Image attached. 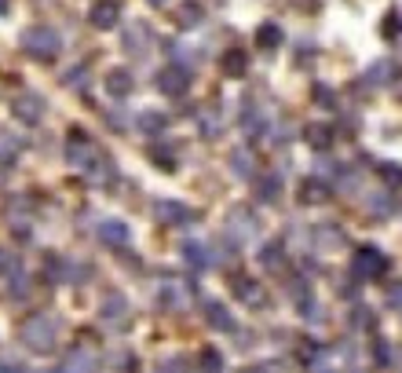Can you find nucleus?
Returning a JSON list of instances; mask_svg holds the SVG:
<instances>
[{
	"instance_id": "nucleus-31",
	"label": "nucleus",
	"mask_w": 402,
	"mask_h": 373,
	"mask_svg": "<svg viewBox=\"0 0 402 373\" xmlns=\"http://www.w3.org/2000/svg\"><path fill=\"white\" fill-rule=\"evenodd\" d=\"M249 169H253V165H249V154H234V172H241V176H245Z\"/></svg>"
},
{
	"instance_id": "nucleus-6",
	"label": "nucleus",
	"mask_w": 402,
	"mask_h": 373,
	"mask_svg": "<svg viewBox=\"0 0 402 373\" xmlns=\"http://www.w3.org/2000/svg\"><path fill=\"white\" fill-rule=\"evenodd\" d=\"M187 88H191V70L187 66H169L161 74V91L165 96H187Z\"/></svg>"
},
{
	"instance_id": "nucleus-10",
	"label": "nucleus",
	"mask_w": 402,
	"mask_h": 373,
	"mask_svg": "<svg viewBox=\"0 0 402 373\" xmlns=\"http://www.w3.org/2000/svg\"><path fill=\"white\" fill-rule=\"evenodd\" d=\"M154 212H158L165 224H176V227L194 220V212H191L187 205H179V202H158V205H154Z\"/></svg>"
},
{
	"instance_id": "nucleus-15",
	"label": "nucleus",
	"mask_w": 402,
	"mask_h": 373,
	"mask_svg": "<svg viewBox=\"0 0 402 373\" xmlns=\"http://www.w3.org/2000/svg\"><path fill=\"white\" fill-rule=\"evenodd\" d=\"M106 88L114 91L117 99H125L129 91H132V74H129V70H114V74L106 77Z\"/></svg>"
},
{
	"instance_id": "nucleus-34",
	"label": "nucleus",
	"mask_w": 402,
	"mask_h": 373,
	"mask_svg": "<svg viewBox=\"0 0 402 373\" xmlns=\"http://www.w3.org/2000/svg\"><path fill=\"white\" fill-rule=\"evenodd\" d=\"M0 373H19V369H11V366H0Z\"/></svg>"
},
{
	"instance_id": "nucleus-29",
	"label": "nucleus",
	"mask_w": 402,
	"mask_h": 373,
	"mask_svg": "<svg viewBox=\"0 0 402 373\" xmlns=\"http://www.w3.org/2000/svg\"><path fill=\"white\" fill-rule=\"evenodd\" d=\"M158 373H187V366H183V359H165L158 366Z\"/></svg>"
},
{
	"instance_id": "nucleus-20",
	"label": "nucleus",
	"mask_w": 402,
	"mask_h": 373,
	"mask_svg": "<svg viewBox=\"0 0 402 373\" xmlns=\"http://www.w3.org/2000/svg\"><path fill=\"white\" fill-rule=\"evenodd\" d=\"M165 129V114H154V110H146L143 117H139V132H146V136H158Z\"/></svg>"
},
{
	"instance_id": "nucleus-5",
	"label": "nucleus",
	"mask_w": 402,
	"mask_h": 373,
	"mask_svg": "<svg viewBox=\"0 0 402 373\" xmlns=\"http://www.w3.org/2000/svg\"><path fill=\"white\" fill-rule=\"evenodd\" d=\"M231 289H234V297H238L245 307H263V304H267V293H263V286L256 282V278H234Z\"/></svg>"
},
{
	"instance_id": "nucleus-30",
	"label": "nucleus",
	"mask_w": 402,
	"mask_h": 373,
	"mask_svg": "<svg viewBox=\"0 0 402 373\" xmlns=\"http://www.w3.org/2000/svg\"><path fill=\"white\" fill-rule=\"evenodd\" d=\"M260 37H263V44H267V48H274L282 34H278V26H263V34H260Z\"/></svg>"
},
{
	"instance_id": "nucleus-19",
	"label": "nucleus",
	"mask_w": 402,
	"mask_h": 373,
	"mask_svg": "<svg viewBox=\"0 0 402 373\" xmlns=\"http://www.w3.org/2000/svg\"><path fill=\"white\" fill-rule=\"evenodd\" d=\"M103 319H106V322H114V319H117V322H125V319H129L125 300H121V297H110V300L103 304Z\"/></svg>"
},
{
	"instance_id": "nucleus-32",
	"label": "nucleus",
	"mask_w": 402,
	"mask_h": 373,
	"mask_svg": "<svg viewBox=\"0 0 402 373\" xmlns=\"http://www.w3.org/2000/svg\"><path fill=\"white\" fill-rule=\"evenodd\" d=\"M384 34H388V41H395V34H398V15H388V22H384Z\"/></svg>"
},
{
	"instance_id": "nucleus-16",
	"label": "nucleus",
	"mask_w": 402,
	"mask_h": 373,
	"mask_svg": "<svg viewBox=\"0 0 402 373\" xmlns=\"http://www.w3.org/2000/svg\"><path fill=\"white\" fill-rule=\"evenodd\" d=\"M15 114L26 117V121H37V117L44 114V103H37V96H22V99L15 103Z\"/></svg>"
},
{
	"instance_id": "nucleus-27",
	"label": "nucleus",
	"mask_w": 402,
	"mask_h": 373,
	"mask_svg": "<svg viewBox=\"0 0 402 373\" xmlns=\"http://www.w3.org/2000/svg\"><path fill=\"white\" fill-rule=\"evenodd\" d=\"M329 129H326V124H315V129L311 132H307V143H311V146H329Z\"/></svg>"
},
{
	"instance_id": "nucleus-26",
	"label": "nucleus",
	"mask_w": 402,
	"mask_h": 373,
	"mask_svg": "<svg viewBox=\"0 0 402 373\" xmlns=\"http://www.w3.org/2000/svg\"><path fill=\"white\" fill-rule=\"evenodd\" d=\"M326 194H329V191H326V183H315V179H311V183H307V191H303L300 198H303L307 205H315V202H326Z\"/></svg>"
},
{
	"instance_id": "nucleus-33",
	"label": "nucleus",
	"mask_w": 402,
	"mask_h": 373,
	"mask_svg": "<svg viewBox=\"0 0 402 373\" xmlns=\"http://www.w3.org/2000/svg\"><path fill=\"white\" fill-rule=\"evenodd\" d=\"M8 267V257H4V249H0V271H4Z\"/></svg>"
},
{
	"instance_id": "nucleus-23",
	"label": "nucleus",
	"mask_w": 402,
	"mask_h": 373,
	"mask_svg": "<svg viewBox=\"0 0 402 373\" xmlns=\"http://www.w3.org/2000/svg\"><path fill=\"white\" fill-rule=\"evenodd\" d=\"M19 136H4L0 132V161H15V154H19Z\"/></svg>"
},
{
	"instance_id": "nucleus-35",
	"label": "nucleus",
	"mask_w": 402,
	"mask_h": 373,
	"mask_svg": "<svg viewBox=\"0 0 402 373\" xmlns=\"http://www.w3.org/2000/svg\"><path fill=\"white\" fill-rule=\"evenodd\" d=\"M0 11H8V0H0Z\"/></svg>"
},
{
	"instance_id": "nucleus-36",
	"label": "nucleus",
	"mask_w": 402,
	"mask_h": 373,
	"mask_svg": "<svg viewBox=\"0 0 402 373\" xmlns=\"http://www.w3.org/2000/svg\"><path fill=\"white\" fill-rule=\"evenodd\" d=\"M150 4H165V0H150Z\"/></svg>"
},
{
	"instance_id": "nucleus-3",
	"label": "nucleus",
	"mask_w": 402,
	"mask_h": 373,
	"mask_svg": "<svg viewBox=\"0 0 402 373\" xmlns=\"http://www.w3.org/2000/svg\"><path fill=\"white\" fill-rule=\"evenodd\" d=\"M351 271H355V278H377V274L384 271V253H381L377 245H362V249H355Z\"/></svg>"
},
{
	"instance_id": "nucleus-7",
	"label": "nucleus",
	"mask_w": 402,
	"mask_h": 373,
	"mask_svg": "<svg viewBox=\"0 0 402 373\" xmlns=\"http://www.w3.org/2000/svg\"><path fill=\"white\" fill-rule=\"evenodd\" d=\"M63 373H99V362L88 348H74L63 362Z\"/></svg>"
},
{
	"instance_id": "nucleus-28",
	"label": "nucleus",
	"mask_w": 402,
	"mask_h": 373,
	"mask_svg": "<svg viewBox=\"0 0 402 373\" xmlns=\"http://www.w3.org/2000/svg\"><path fill=\"white\" fill-rule=\"evenodd\" d=\"M201 362H205V366H201L205 373H220V369H223V366H220V355H216V352H205Z\"/></svg>"
},
{
	"instance_id": "nucleus-2",
	"label": "nucleus",
	"mask_w": 402,
	"mask_h": 373,
	"mask_svg": "<svg viewBox=\"0 0 402 373\" xmlns=\"http://www.w3.org/2000/svg\"><path fill=\"white\" fill-rule=\"evenodd\" d=\"M22 48H26V55H34V59H55L59 48H63V41H59V34L51 26H29L22 34Z\"/></svg>"
},
{
	"instance_id": "nucleus-25",
	"label": "nucleus",
	"mask_w": 402,
	"mask_h": 373,
	"mask_svg": "<svg viewBox=\"0 0 402 373\" xmlns=\"http://www.w3.org/2000/svg\"><path fill=\"white\" fill-rule=\"evenodd\" d=\"M223 66H227L231 77H241V74H245V51H227Z\"/></svg>"
},
{
	"instance_id": "nucleus-21",
	"label": "nucleus",
	"mask_w": 402,
	"mask_h": 373,
	"mask_svg": "<svg viewBox=\"0 0 402 373\" xmlns=\"http://www.w3.org/2000/svg\"><path fill=\"white\" fill-rule=\"evenodd\" d=\"M176 22H179L183 29H191V26H198V22H201V8H198V4H183V8L176 11Z\"/></svg>"
},
{
	"instance_id": "nucleus-13",
	"label": "nucleus",
	"mask_w": 402,
	"mask_h": 373,
	"mask_svg": "<svg viewBox=\"0 0 402 373\" xmlns=\"http://www.w3.org/2000/svg\"><path fill=\"white\" fill-rule=\"evenodd\" d=\"M99 234H103V242H106V245H129V238H132V234H129V227L121 224V220H106V224L99 227Z\"/></svg>"
},
{
	"instance_id": "nucleus-11",
	"label": "nucleus",
	"mask_w": 402,
	"mask_h": 373,
	"mask_svg": "<svg viewBox=\"0 0 402 373\" xmlns=\"http://www.w3.org/2000/svg\"><path fill=\"white\" fill-rule=\"evenodd\" d=\"M205 319H208V326H216V329H223V333H234V319H231V311H227L223 304H216V300H205Z\"/></svg>"
},
{
	"instance_id": "nucleus-18",
	"label": "nucleus",
	"mask_w": 402,
	"mask_h": 373,
	"mask_svg": "<svg viewBox=\"0 0 402 373\" xmlns=\"http://www.w3.org/2000/svg\"><path fill=\"white\" fill-rule=\"evenodd\" d=\"M256 198H260V202H267V205L282 198V183H278V176H267V179L256 186Z\"/></svg>"
},
{
	"instance_id": "nucleus-14",
	"label": "nucleus",
	"mask_w": 402,
	"mask_h": 373,
	"mask_svg": "<svg viewBox=\"0 0 402 373\" xmlns=\"http://www.w3.org/2000/svg\"><path fill=\"white\" fill-rule=\"evenodd\" d=\"M183 257H187V264H191V267H198V271L212 264L208 245H201V242H187V245H183Z\"/></svg>"
},
{
	"instance_id": "nucleus-12",
	"label": "nucleus",
	"mask_w": 402,
	"mask_h": 373,
	"mask_svg": "<svg viewBox=\"0 0 402 373\" xmlns=\"http://www.w3.org/2000/svg\"><path fill=\"white\" fill-rule=\"evenodd\" d=\"M150 26H143V22H136V26H129V34H125V51H146L150 48Z\"/></svg>"
},
{
	"instance_id": "nucleus-9",
	"label": "nucleus",
	"mask_w": 402,
	"mask_h": 373,
	"mask_svg": "<svg viewBox=\"0 0 402 373\" xmlns=\"http://www.w3.org/2000/svg\"><path fill=\"white\" fill-rule=\"evenodd\" d=\"M227 231L234 234V238H245V242H253L256 238V220L245 209H234L231 212V220H227Z\"/></svg>"
},
{
	"instance_id": "nucleus-8",
	"label": "nucleus",
	"mask_w": 402,
	"mask_h": 373,
	"mask_svg": "<svg viewBox=\"0 0 402 373\" xmlns=\"http://www.w3.org/2000/svg\"><path fill=\"white\" fill-rule=\"evenodd\" d=\"M117 19H121V0H96V8H91V26L110 29Z\"/></svg>"
},
{
	"instance_id": "nucleus-17",
	"label": "nucleus",
	"mask_w": 402,
	"mask_h": 373,
	"mask_svg": "<svg viewBox=\"0 0 402 373\" xmlns=\"http://www.w3.org/2000/svg\"><path fill=\"white\" fill-rule=\"evenodd\" d=\"M315 242L322 249H340V245H344V231H340V227H318L315 231Z\"/></svg>"
},
{
	"instance_id": "nucleus-24",
	"label": "nucleus",
	"mask_w": 402,
	"mask_h": 373,
	"mask_svg": "<svg viewBox=\"0 0 402 373\" xmlns=\"http://www.w3.org/2000/svg\"><path fill=\"white\" fill-rule=\"evenodd\" d=\"M165 300H169V307H187V297H183V286L179 282H165Z\"/></svg>"
},
{
	"instance_id": "nucleus-1",
	"label": "nucleus",
	"mask_w": 402,
	"mask_h": 373,
	"mask_svg": "<svg viewBox=\"0 0 402 373\" xmlns=\"http://www.w3.org/2000/svg\"><path fill=\"white\" fill-rule=\"evenodd\" d=\"M55 340H59V322H55L51 315H29V319L22 322V344H26L29 352L44 355V352L55 348Z\"/></svg>"
},
{
	"instance_id": "nucleus-4",
	"label": "nucleus",
	"mask_w": 402,
	"mask_h": 373,
	"mask_svg": "<svg viewBox=\"0 0 402 373\" xmlns=\"http://www.w3.org/2000/svg\"><path fill=\"white\" fill-rule=\"evenodd\" d=\"M66 154H70V161H74L77 169H84V172H88L91 165H96V161L103 158V154H99L96 146H91V139H84L81 132H74V136H70V143H66Z\"/></svg>"
},
{
	"instance_id": "nucleus-22",
	"label": "nucleus",
	"mask_w": 402,
	"mask_h": 373,
	"mask_svg": "<svg viewBox=\"0 0 402 373\" xmlns=\"http://www.w3.org/2000/svg\"><path fill=\"white\" fill-rule=\"evenodd\" d=\"M260 264L271 267V271L282 267V245H267V249H260Z\"/></svg>"
}]
</instances>
